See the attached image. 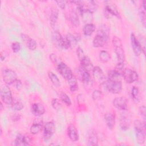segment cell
Instances as JSON below:
<instances>
[{
    "label": "cell",
    "instance_id": "1",
    "mask_svg": "<svg viewBox=\"0 0 146 146\" xmlns=\"http://www.w3.org/2000/svg\"><path fill=\"white\" fill-rule=\"evenodd\" d=\"M134 127L137 142L140 144H144L145 141V122L135 120Z\"/></svg>",
    "mask_w": 146,
    "mask_h": 146
},
{
    "label": "cell",
    "instance_id": "2",
    "mask_svg": "<svg viewBox=\"0 0 146 146\" xmlns=\"http://www.w3.org/2000/svg\"><path fill=\"white\" fill-rule=\"evenodd\" d=\"M100 86L106 91L112 94H118L122 89V83L121 81H111L107 79L101 84Z\"/></svg>",
    "mask_w": 146,
    "mask_h": 146
},
{
    "label": "cell",
    "instance_id": "3",
    "mask_svg": "<svg viewBox=\"0 0 146 146\" xmlns=\"http://www.w3.org/2000/svg\"><path fill=\"white\" fill-rule=\"evenodd\" d=\"M112 42L118 62L124 63L125 60V53L121 39L117 36H114L112 38Z\"/></svg>",
    "mask_w": 146,
    "mask_h": 146
},
{
    "label": "cell",
    "instance_id": "4",
    "mask_svg": "<svg viewBox=\"0 0 146 146\" xmlns=\"http://www.w3.org/2000/svg\"><path fill=\"white\" fill-rule=\"evenodd\" d=\"M105 7L104 9V17L107 18H111L112 16L120 17L119 12L117 9L116 6L114 3L110 1H106L104 2Z\"/></svg>",
    "mask_w": 146,
    "mask_h": 146
},
{
    "label": "cell",
    "instance_id": "5",
    "mask_svg": "<svg viewBox=\"0 0 146 146\" xmlns=\"http://www.w3.org/2000/svg\"><path fill=\"white\" fill-rule=\"evenodd\" d=\"M52 38L54 44L58 48L67 49L70 47L66 37H63L58 31H54L52 33Z\"/></svg>",
    "mask_w": 146,
    "mask_h": 146
},
{
    "label": "cell",
    "instance_id": "6",
    "mask_svg": "<svg viewBox=\"0 0 146 146\" xmlns=\"http://www.w3.org/2000/svg\"><path fill=\"white\" fill-rule=\"evenodd\" d=\"M57 69L60 75L67 80L71 78L74 75L70 68L64 63L60 62L57 64Z\"/></svg>",
    "mask_w": 146,
    "mask_h": 146
},
{
    "label": "cell",
    "instance_id": "7",
    "mask_svg": "<svg viewBox=\"0 0 146 146\" xmlns=\"http://www.w3.org/2000/svg\"><path fill=\"white\" fill-rule=\"evenodd\" d=\"M121 75L124 80L127 83H132L138 79L137 73L130 68H124Z\"/></svg>",
    "mask_w": 146,
    "mask_h": 146
},
{
    "label": "cell",
    "instance_id": "8",
    "mask_svg": "<svg viewBox=\"0 0 146 146\" xmlns=\"http://www.w3.org/2000/svg\"><path fill=\"white\" fill-rule=\"evenodd\" d=\"M1 98L2 102L7 105H11L13 101L11 92L9 87L5 85L2 87L1 90Z\"/></svg>",
    "mask_w": 146,
    "mask_h": 146
},
{
    "label": "cell",
    "instance_id": "9",
    "mask_svg": "<svg viewBox=\"0 0 146 146\" xmlns=\"http://www.w3.org/2000/svg\"><path fill=\"white\" fill-rule=\"evenodd\" d=\"M2 76L3 81L7 85L12 84L15 79H17V74L15 72L11 69H4L2 72Z\"/></svg>",
    "mask_w": 146,
    "mask_h": 146
},
{
    "label": "cell",
    "instance_id": "10",
    "mask_svg": "<svg viewBox=\"0 0 146 146\" xmlns=\"http://www.w3.org/2000/svg\"><path fill=\"white\" fill-rule=\"evenodd\" d=\"M92 75L94 79L96 82L100 84V85L106 81V76L102 70L99 66L94 67L92 69Z\"/></svg>",
    "mask_w": 146,
    "mask_h": 146
},
{
    "label": "cell",
    "instance_id": "11",
    "mask_svg": "<svg viewBox=\"0 0 146 146\" xmlns=\"http://www.w3.org/2000/svg\"><path fill=\"white\" fill-rule=\"evenodd\" d=\"M55 132V125L52 121H49L46 123L44 126L43 139L45 140H47L51 138Z\"/></svg>",
    "mask_w": 146,
    "mask_h": 146
},
{
    "label": "cell",
    "instance_id": "12",
    "mask_svg": "<svg viewBox=\"0 0 146 146\" xmlns=\"http://www.w3.org/2000/svg\"><path fill=\"white\" fill-rule=\"evenodd\" d=\"M113 106L117 109L126 111L128 108V101L124 97H117L113 100Z\"/></svg>",
    "mask_w": 146,
    "mask_h": 146
},
{
    "label": "cell",
    "instance_id": "13",
    "mask_svg": "<svg viewBox=\"0 0 146 146\" xmlns=\"http://www.w3.org/2000/svg\"><path fill=\"white\" fill-rule=\"evenodd\" d=\"M109 37L97 33L93 40V46L95 47H103L108 42Z\"/></svg>",
    "mask_w": 146,
    "mask_h": 146
},
{
    "label": "cell",
    "instance_id": "14",
    "mask_svg": "<svg viewBox=\"0 0 146 146\" xmlns=\"http://www.w3.org/2000/svg\"><path fill=\"white\" fill-rule=\"evenodd\" d=\"M131 43L135 55L137 56H139L142 51L138 39L136 38L133 33H131Z\"/></svg>",
    "mask_w": 146,
    "mask_h": 146
},
{
    "label": "cell",
    "instance_id": "15",
    "mask_svg": "<svg viewBox=\"0 0 146 146\" xmlns=\"http://www.w3.org/2000/svg\"><path fill=\"white\" fill-rule=\"evenodd\" d=\"M21 38L30 50H35L36 48L37 43L34 39L25 34H21Z\"/></svg>",
    "mask_w": 146,
    "mask_h": 146
},
{
    "label": "cell",
    "instance_id": "16",
    "mask_svg": "<svg viewBox=\"0 0 146 146\" xmlns=\"http://www.w3.org/2000/svg\"><path fill=\"white\" fill-rule=\"evenodd\" d=\"M43 124V120L42 119L40 118H36L34 120L33 124L30 127V132L33 134L35 135L38 133L40 130L42 129Z\"/></svg>",
    "mask_w": 146,
    "mask_h": 146
},
{
    "label": "cell",
    "instance_id": "17",
    "mask_svg": "<svg viewBox=\"0 0 146 146\" xmlns=\"http://www.w3.org/2000/svg\"><path fill=\"white\" fill-rule=\"evenodd\" d=\"M30 139L22 134H18L15 140L14 141V144L15 145H20V146H25L30 145Z\"/></svg>",
    "mask_w": 146,
    "mask_h": 146
},
{
    "label": "cell",
    "instance_id": "18",
    "mask_svg": "<svg viewBox=\"0 0 146 146\" xmlns=\"http://www.w3.org/2000/svg\"><path fill=\"white\" fill-rule=\"evenodd\" d=\"M67 133L70 139L72 141H76L79 139V135L75 126L70 124L67 128Z\"/></svg>",
    "mask_w": 146,
    "mask_h": 146
},
{
    "label": "cell",
    "instance_id": "19",
    "mask_svg": "<svg viewBox=\"0 0 146 146\" xmlns=\"http://www.w3.org/2000/svg\"><path fill=\"white\" fill-rule=\"evenodd\" d=\"M79 78L84 84H88L91 82V76L89 72L81 66L79 70Z\"/></svg>",
    "mask_w": 146,
    "mask_h": 146
},
{
    "label": "cell",
    "instance_id": "20",
    "mask_svg": "<svg viewBox=\"0 0 146 146\" xmlns=\"http://www.w3.org/2000/svg\"><path fill=\"white\" fill-rule=\"evenodd\" d=\"M31 112L35 116H40L45 112V108L42 104L35 103L31 106Z\"/></svg>",
    "mask_w": 146,
    "mask_h": 146
},
{
    "label": "cell",
    "instance_id": "21",
    "mask_svg": "<svg viewBox=\"0 0 146 146\" xmlns=\"http://www.w3.org/2000/svg\"><path fill=\"white\" fill-rule=\"evenodd\" d=\"M104 120L108 128L110 129H112L115 124V116L113 115V113L111 112H107L104 115Z\"/></svg>",
    "mask_w": 146,
    "mask_h": 146
},
{
    "label": "cell",
    "instance_id": "22",
    "mask_svg": "<svg viewBox=\"0 0 146 146\" xmlns=\"http://www.w3.org/2000/svg\"><path fill=\"white\" fill-rule=\"evenodd\" d=\"M131 120L128 115H121L120 118V126L123 130H127L130 126Z\"/></svg>",
    "mask_w": 146,
    "mask_h": 146
},
{
    "label": "cell",
    "instance_id": "23",
    "mask_svg": "<svg viewBox=\"0 0 146 146\" xmlns=\"http://www.w3.org/2000/svg\"><path fill=\"white\" fill-rule=\"evenodd\" d=\"M80 64H81V67L84 69H85L86 70L88 71V72L90 71H92V69L94 68L92 63L90 59L87 56L85 55L80 60Z\"/></svg>",
    "mask_w": 146,
    "mask_h": 146
},
{
    "label": "cell",
    "instance_id": "24",
    "mask_svg": "<svg viewBox=\"0 0 146 146\" xmlns=\"http://www.w3.org/2000/svg\"><path fill=\"white\" fill-rule=\"evenodd\" d=\"M59 15V11L58 9L56 7H53L51 11V14L50 16V22L51 26L54 27L58 21Z\"/></svg>",
    "mask_w": 146,
    "mask_h": 146
},
{
    "label": "cell",
    "instance_id": "25",
    "mask_svg": "<svg viewBox=\"0 0 146 146\" xmlns=\"http://www.w3.org/2000/svg\"><path fill=\"white\" fill-rule=\"evenodd\" d=\"M121 74L115 70H111L108 73V80L111 81H121Z\"/></svg>",
    "mask_w": 146,
    "mask_h": 146
},
{
    "label": "cell",
    "instance_id": "26",
    "mask_svg": "<svg viewBox=\"0 0 146 146\" xmlns=\"http://www.w3.org/2000/svg\"><path fill=\"white\" fill-rule=\"evenodd\" d=\"M98 144V136L95 131H92L90 132L88 137V145L95 146Z\"/></svg>",
    "mask_w": 146,
    "mask_h": 146
},
{
    "label": "cell",
    "instance_id": "27",
    "mask_svg": "<svg viewBox=\"0 0 146 146\" xmlns=\"http://www.w3.org/2000/svg\"><path fill=\"white\" fill-rule=\"evenodd\" d=\"M95 30V26L92 23H86L83 29V34L86 36H90Z\"/></svg>",
    "mask_w": 146,
    "mask_h": 146
},
{
    "label": "cell",
    "instance_id": "28",
    "mask_svg": "<svg viewBox=\"0 0 146 146\" xmlns=\"http://www.w3.org/2000/svg\"><path fill=\"white\" fill-rule=\"evenodd\" d=\"M70 19L72 25L74 26H78L80 25L79 19L77 13L75 10H72L70 14Z\"/></svg>",
    "mask_w": 146,
    "mask_h": 146
},
{
    "label": "cell",
    "instance_id": "29",
    "mask_svg": "<svg viewBox=\"0 0 146 146\" xmlns=\"http://www.w3.org/2000/svg\"><path fill=\"white\" fill-rule=\"evenodd\" d=\"M139 15L141 21L144 26H145V1H143L139 9Z\"/></svg>",
    "mask_w": 146,
    "mask_h": 146
},
{
    "label": "cell",
    "instance_id": "30",
    "mask_svg": "<svg viewBox=\"0 0 146 146\" xmlns=\"http://www.w3.org/2000/svg\"><path fill=\"white\" fill-rule=\"evenodd\" d=\"M48 78H49L50 80H51L52 83L55 86H56L57 87L60 86V80H59V78H58V76H56V74H55L52 71H48Z\"/></svg>",
    "mask_w": 146,
    "mask_h": 146
},
{
    "label": "cell",
    "instance_id": "31",
    "mask_svg": "<svg viewBox=\"0 0 146 146\" xmlns=\"http://www.w3.org/2000/svg\"><path fill=\"white\" fill-rule=\"evenodd\" d=\"M67 81L70 86V91L71 92H75L78 89V84L77 83V80L74 75Z\"/></svg>",
    "mask_w": 146,
    "mask_h": 146
},
{
    "label": "cell",
    "instance_id": "32",
    "mask_svg": "<svg viewBox=\"0 0 146 146\" xmlns=\"http://www.w3.org/2000/svg\"><path fill=\"white\" fill-rule=\"evenodd\" d=\"M66 38L70 47L75 46L76 44V43H78V40L76 39L75 35L71 33H68L66 36Z\"/></svg>",
    "mask_w": 146,
    "mask_h": 146
},
{
    "label": "cell",
    "instance_id": "33",
    "mask_svg": "<svg viewBox=\"0 0 146 146\" xmlns=\"http://www.w3.org/2000/svg\"><path fill=\"white\" fill-rule=\"evenodd\" d=\"M59 96L60 100H62V102H63L66 106H70L71 104V100L70 97L65 92H60L59 94Z\"/></svg>",
    "mask_w": 146,
    "mask_h": 146
},
{
    "label": "cell",
    "instance_id": "34",
    "mask_svg": "<svg viewBox=\"0 0 146 146\" xmlns=\"http://www.w3.org/2000/svg\"><path fill=\"white\" fill-rule=\"evenodd\" d=\"M97 33L102 34L103 35H104L107 37H109L110 34V29L106 25H102L100 26H99Z\"/></svg>",
    "mask_w": 146,
    "mask_h": 146
},
{
    "label": "cell",
    "instance_id": "35",
    "mask_svg": "<svg viewBox=\"0 0 146 146\" xmlns=\"http://www.w3.org/2000/svg\"><path fill=\"white\" fill-rule=\"evenodd\" d=\"M11 107L13 110L21 111L23 108L24 106H23V104L20 100H13L12 103L11 104Z\"/></svg>",
    "mask_w": 146,
    "mask_h": 146
},
{
    "label": "cell",
    "instance_id": "36",
    "mask_svg": "<svg viewBox=\"0 0 146 146\" xmlns=\"http://www.w3.org/2000/svg\"><path fill=\"white\" fill-rule=\"evenodd\" d=\"M110 54L106 50H102L99 53V59L103 63L107 62L110 59Z\"/></svg>",
    "mask_w": 146,
    "mask_h": 146
},
{
    "label": "cell",
    "instance_id": "37",
    "mask_svg": "<svg viewBox=\"0 0 146 146\" xmlns=\"http://www.w3.org/2000/svg\"><path fill=\"white\" fill-rule=\"evenodd\" d=\"M131 96L135 101H138L139 100V90L136 86H133L132 88Z\"/></svg>",
    "mask_w": 146,
    "mask_h": 146
},
{
    "label": "cell",
    "instance_id": "38",
    "mask_svg": "<svg viewBox=\"0 0 146 146\" xmlns=\"http://www.w3.org/2000/svg\"><path fill=\"white\" fill-rule=\"evenodd\" d=\"M139 44L140 46L141 51L144 54H145V45H146V40L144 36H140L139 39L138 40Z\"/></svg>",
    "mask_w": 146,
    "mask_h": 146
},
{
    "label": "cell",
    "instance_id": "39",
    "mask_svg": "<svg viewBox=\"0 0 146 146\" xmlns=\"http://www.w3.org/2000/svg\"><path fill=\"white\" fill-rule=\"evenodd\" d=\"M92 98L94 100H99L103 98V93L101 91L95 90L92 92Z\"/></svg>",
    "mask_w": 146,
    "mask_h": 146
},
{
    "label": "cell",
    "instance_id": "40",
    "mask_svg": "<svg viewBox=\"0 0 146 146\" xmlns=\"http://www.w3.org/2000/svg\"><path fill=\"white\" fill-rule=\"evenodd\" d=\"M51 105L52 107L55 110H59L61 107V104L58 99L53 98L51 100Z\"/></svg>",
    "mask_w": 146,
    "mask_h": 146
},
{
    "label": "cell",
    "instance_id": "41",
    "mask_svg": "<svg viewBox=\"0 0 146 146\" xmlns=\"http://www.w3.org/2000/svg\"><path fill=\"white\" fill-rule=\"evenodd\" d=\"M11 48L14 52H15V53L18 52L21 48L20 43L18 42H15L11 44Z\"/></svg>",
    "mask_w": 146,
    "mask_h": 146
},
{
    "label": "cell",
    "instance_id": "42",
    "mask_svg": "<svg viewBox=\"0 0 146 146\" xmlns=\"http://www.w3.org/2000/svg\"><path fill=\"white\" fill-rule=\"evenodd\" d=\"M13 87L17 90H20L22 89V83L21 82V81L19 79H15L14 80V82L13 83Z\"/></svg>",
    "mask_w": 146,
    "mask_h": 146
},
{
    "label": "cell",
    "instance_id": "43",
    "mask_svg": "<svg viewBox=\"0 0 146 146\" xmlns=\"http://www.w3.org/2000/svg\"><path fill=\"white\" fill-rule=\"evenodd\" d=\"M76 54H77V56H78V58L80 60L85 56L84 51H83V49L80 47H78L77 48Z\"/></svg>",
    "mask_w": 146,
    "mask_h": 146
},
{
    "label": "cell",
    "instance_id": "44",
    "mask_svg": "<svg viewBox=\"0 0 146 146\" xmlns=\"http://www.w3.org/2000/svg\"><path fill=\"white\" fill-rule=\"evenodd\" d=\"M145 106H142L141 107H140L139 109V112L140 115L141 116V117H143L144 119V121H145Z\"/></svg>",
    "mask_w": 146,
    "mask_h": 146
},
{
    "label": "cell",
    "instance_id": "45",
    "mask_svg": "<svg viewBox=\"0 0 146 146\" xmlns=\"http://www.w3.org/2000/svg\"><path fill=\"white\" fill-rule=\"evenodd\" d=\"M56 3L61 9H64L66 7V2L64 1H57Z\"/></svg>",
    "mask_w": 146,
    "mask_h": 146
},
{
    "label": "cell",
    "instance_id": "46",
    "mask_svg": "<svg viewBox=\"0 0 146 146\" xmlns=\"http://www.w3.org/2000/svg\"><path fill=\"white\" fill-rule=\"evenodd\" d=\"M50 58L51 59V60L52 61V62H53L54 63H55V64H58L59 63H58V58L57 56L55 55V54H51L50 55Z\"/></svg>",
    "mask_w": 146,
    "mask_h": 146
},
{
    "label": "cell",
    "instance_id": "47",
    "mask_svg": "<svg viewBox=\"0 0 146 146\" xmlns=\"http://www.w3.org/2000/svg\"><path fill=\"white\" fill-rule=\"evenodd\" d=\"M20 117L21 116L19 115V113H14V115H13L11 117V120L14 121H18L19 119H20Z\"/></svg>",
    "mask_w": 146,
    "mask_h": 146
},
{
    "label": "cell",
    "instance_id": "48",
    "mask_svg": "<svg viewBox=\"0 0 146 146\" xmlns=\"http://www.w3.org/2000/svg\"><path fill=\"white\" fill-rule=\"evenodd\" d=\"M0 56H1V60L3 61V60H4L5 59L6 56V55L5 54V53L4 51H2V52H1Z\"/></svg>",
    "mask_w": 146,
    "mask_h": 146
},
{
    "label": "cell",
    "instance_id": "49",
    "mask_svg": "<svg viewBox=\"0 0 146 146\" xmlns=\"http://www.w3.org/2000/svg\"><path fill=\"white\" fill-rule=\"evenodd\" d=\"M0 104H1V110L2 111V110H3V104H2V102H1Z\"/></svg>",
    "mask_w": 146,
    "mask_h": 146
}]
</instances>
